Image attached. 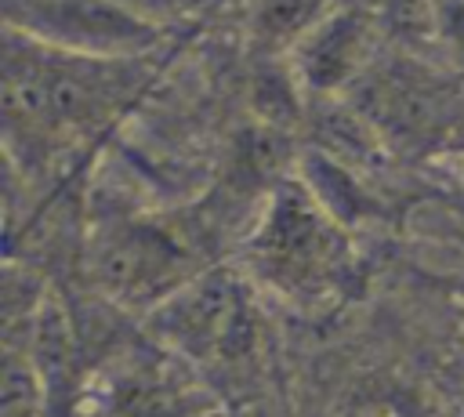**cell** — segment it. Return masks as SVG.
<instances>
[{"mask_svg": "<svg viewBox=\"0 0 464 417\" xmlns=\"http://www.w3.org/2000/svg\"><path fill=\"white\" fill-rule=\"evenodd\" d=\"M145 58L105 62L44 47L14 29L4 36V134L25 163L54 156L102 134L145 83Z\"/></svg>", "mask_w": 464, "mask_h": 417, "instance_id": "6da1fadb", "label": "cell"}, {"mask_svg": "<svg viewBox=\"0 0 464 417\" xmlns=\"http://www.w3.org/2000/svg\"><path fill=\"white\" fill-rule=\"evenodd\" d=\"M243 272L297 308H323L359 279V257L348 225L297 174H283L243 236Z\"/></svg>", "mask_w": 464, "mask_h": 417, "instance_id": "7a4b0ae2", "label": "cell"}, {"mask_svg": "<svg viewBox=\"0 0 464 417\" xmlns=\"http://www.w3.org/2000/svg\"><path fill=\"white\" fill-rule=\"evenodd\" d=\"M203 232L188 221H167L156 214H109L83 247L91 283L120 308L152 315L181 286L203 276Z\"/></svg>", "mask_w": 464, "mask_h": 417, "instance_id": "3957f363", "label": "cell"}, {"mask_svg": "<svg viewBox=\"0 0 464 417\" xmlns=\"http://www.w3.org/2000/svg\"><path fill=\"white\" fill-rule=\"evenodd\" d=\"M250 290L239 272L207 268L170 301H163L149 323L170 355L185 363H218L228 366L254 348L257 323L250 312Z\"/></svg>", "mask_w": 464, "mask_h": 417, "instance_id": "277c9868", "label": "cell"}, {"mask_svg": "<svg viewBox=\"0 0 464 417\" xmlns=\"http://www.w3.org/2000/svg\"><path fill=\"white\" fill-rule=\"evenodd\" d=\"M4 25L44 47L105 62L145 58L167 36L123 0H4Z\"/></svg>", "mask_w": 464, "mask_h": 417, "instance_id": "5b68a950", "label": "cell"}, {"mask_svg": "<svg viewBox=\"0 0 464 417\" xmlns=\"http://www.w3.org/2000/svg\"><path fill=\"white\" fill-rule=\"evenodd\" d=\"M381 29L362 0H344L319 25H312L286 54L304 94L334 98L352 91L377 62Z\"/></svg>", "mask_w": 464, "mask_h": 417, "instance_id": "8992f818", "label": "cell"}, {"mask_svg": "<svg viewBox=\"0 0 464 417\" xmlns=\"http://www.w3.org/2000/svg\"><path fill=\"white\" fill-rule=\"evenodd\" d=\"M181 366L178 355L134 363L112 388V417H218L210 392L192 384Z\"/></svg>", "mask_w": 464, "mask_h": 417, "instance_id": "52a82bcc", "label": "cell"}, {"mask_svg": "<svg viewBox=\"0 0 464 417\" xmlns=\"http://www.w3.org/2000/svg\"><path fill=\"white\" fill-rule=\"evenodd\" d=\"M341 4L344 0H250V44L265 58H286L290 47Z\"/></svg>", "mask_w": 464, "mask_h": 417, "instance_id": "ba28073f", "label": "cell"}, {"mask_svg": "<svg viewBox=\"0 0 464 417\" xmlns=\"http://www.w3.org/2000/svg\"><path fill=\"white\" fill-rule=\"evenodd\" d=\"M0 417H51V402L40 373L22 352L4 348V381H0Z\"/></svg>", "mask_w": 464, "mask_h": 417, "instance_id": "9c48e42d", "label": "cell"}, {"mask_svg": "<svg viewBox=\"0 0 464 417\" xmlns=\"http://www.w3.org/2000/svg\"><path fill=\"white\" fill-rule=\"evenodd\" d=\"M435 51L464 69V0H435Z\"/></svg>", "mask_w": 464, "mask_h": 417, "instance_id": "30bf717a", "label": "cell"}, {"mask_svg": "<svg viewBox=\"0 0 464 417\" xmlns=\"http://www.w3.org/2000/svg\"><path fill=\"white\" fill-rule=\"evenodd\" d=\"M130 11H138V15H145L149 22H156L160 29H167V22L170 18H185V15H192L196 7H203L207 0H123Z\"/></svg>", "mask_w": 464, "mask_h": 417, "instance_id": "8fae6325", "label": "cell"}]
</instances>
